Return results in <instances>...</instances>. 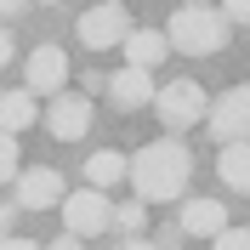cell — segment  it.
Returning <instances> with one entry per match:
<instances>
[{"instance_id": "obj_1", "label": "cell", "mask_w": 250, "mask_h": 250, "mask_svg": "<svg viewBox=\"0 0 250 250\" xmlns=\"http://www.w3.org/2000/svg\"><path fill=\"white\" fill-rule=\"evenodd\" d=\"M188 176H193V154H188V142L176 137V131L142 142L137 154H131V188H137V199H148V205L188 199Z\"/></svg>"}, {"instance_id": "obj_2", "label": "cell", "mask_w": 250, "mask_h": 250, "mask_svg": "<svg viewBox=\"0 0 250 250\" xmlns=\"http://www.w3.org/2000/svg\"><path fill=\"white\" fill-rule=\"evenodd\" d=\"M165 34H171V51H182V57H216L228 46V34H233V17L216 0L210 6H176Z\"/></svg>"}, {"instance_id": "obj_3", "label": "cell", "mask_w": 250, "mask_h": 250, "mask_svg": "<svg viewBox=\"0 0 250 250\" xmlns=\"http://www.w3.org/2000/svg\"><path fill=\"white\" fill-rule=\"evenodd\" d=\"M154 114H159V125H165V131H176V137H182V131H193V125L210 120V97H205L199 80H171V85H159Z\"/></svg>"}, {"instance_id": "obj_4", "label": "cell", "mask_w": 250, "mask_h": 250, "mask_svg": "<svg viewBox=\"0 0 250 250\" xmlns=\"http://www.w3.org/2000/svg\"><path fill=\"white\" fill-rule=\"evenodd\" d=\"M57 210H62V228H68V233H80V239L114 233V199L103 193V188H91V182L80 188V193H68Z\"/></svg>"}, {"instance_id": "obj_5", "label": "cell", "mask_w": 250, "mask_h": 250, "mask_svg": "<svg viewBox=\"0 0 250 250\" xmlns=\"http://www.w3.org/2000/svg\"><path fill=\"white\" fill-rule=\"evenodd\" d=\"M74 34L85 51H114L125 46V34H131V23H125V6L120 0H103V6H91V12L74 17Z\"/></svg>"}, {"instance_id": "obj_6", "label": "cell", "mask_w": 250, "mask_h": 250, "mask_svg": "<svg viewBox=\"0 0 250 250\" xmlns=\"http://www.w3.org/2000/svg\"><path fill=\"white\" fill-rule=\"evenodd\" d=\"M210 137L216 142H250V80L245 85H233V91H222L216 103H210Z\"/></svg>"}, {"instance_id": "obj_7", "label": "cell", "mask_w": 250, "mask_h": 250, "mask_svg": "<svg viewBox=\"0 0 250 250\" xmlns=\"http://www.w3.org/2000/svg\"><path fill=\"white\" fill-rule=\"evenodd\" d=\"M46 131L57 142H80L85 131H91V97L85 91H57L46 103Z\"/></svg>"}, {"instance_id": "obj_8", "label": "cell", "mask_w": 250, "mask_h": 250, "mask_svg": "<svg viewBox=\"0 0 250 250\" xmlns=\"http://www.w3.org/2000/svg\"><path fill=\"white\" fill-rule=\"evenodd\" d=\"M23 85H29L34 97L68 91V57H62V46H34L29 62H23Z\"/></svg>"}, {"instance_id": "obj_9", "label": "cell", "mask_w": 250, "mask_h": 250, "mask_svg": "<svg viewBox=\"0 0 250 250\" xmlns=\"http://www.w3.org/2000/svg\"><path fill=\"white\" fill-rule=\"evenodd\" d=\"M108 97L120 103V114H137V108H154V68H137V62H125V68H114L108 74Z\"/></svg>"}, {"instance_id": "obj_10", "label": "cell", "mask_w": 250, "mask_h": 250, "mask_svg": "<svg viewBox=\"0 0 250 250\" xmlns=\"http://www.w3.org/2000/svg\"><path fill=\"white\" fill-rule=\"evenodd\" d=\"M12 193H17L23 210H51V205L68 199V188H62V176L51 171V165H29V171L12 182Z\"/></svg>"}, {"instance_id": "obj_11", "label": "cell", "mask_w": 250, "mask_h": 250, "mask_svg": "<svg viewBox=\"0 0 250 250\" xmlns=\"http://www.w3.org/2000/svg\"><path fill=\"white\" fill-rule=\"evenodd\" d=\"M182 233L188 239H216L222 228H228V205L216 199V193H210V199H182Z\"/></svg>"}, {"instance_id": "obj_12", "label": "cell", "mask_w": 250, "mask_h": 250, "mask_svg": "<svg viewBox=\"0 0 250 250\" xmlns=\"http://www.w3.org/2000/svg\"><path fill=\"white\" fill-rule=\"evenodd\" d=\"M120 51H125V62H137V68H159V62L171 57V34L165 29H131Z\"/></svg>"}, {"instance_id": "obj_13", "label": "cell", "mask_w": 250, "mask_h": 250, "mask_svg": "<svg viewBox=\"0 0 250 250\" xmlns=\"http://www.w3.org/2000/svg\"><path fill=\"white\" fill-rule=\"evenodd\" d=\"M216 176H222V188H228V193H250V142H222Z\"/></svg>"}, {"instance_id": "obj_14", "label": "cell", "mask_w": 250, "mask_h": 250, "mask_svg": "<svg viewBox=\"0 0 250 250\" xmlns=\"http://www.w3.org/2000/svg\"><path fill=\"white\" fill-rule=\"evenodd\" d=\"M131 176V159L120 154V148H97V154H85V182L91 188H114Z\"/></svg>"}, {"instance_id": "obj_15", "label": "cell", "mask_w": 250, "mask_h": 250, "mask_svg": "<svg viewBox=\"0 0 250 250\" xmlns=\"http://www.w3.org/2000/svg\"><path fill=\"white\" fill-rule=\"evenodd\" d=\"M34 114H46V108H34V91H29V85H17V91L0 97V131H12V137H17V131H29V125H34Z\"/></svg>"}, {"instance_id": "obj_16", "label": "cell", "mask_w": 250, "mask_h": 250, "mask_svg": "<svg viewBox=\"0 0 250 250\" xmlns=\"http://www.w3.org/2000/svg\"><path fill=\"white\" fill-rule=\"evenodd\" d=\"M142 228H148V199H120L114 205V233H142Z\"/></svg>"}, {"instance_id": "obj_17", "label": "cell", "mask_w": 250, "mask_h": 250, "mask_svg": "<svg viewBox=\"0 0 250 250\" xmlns=\"http://www.w3.org/2000/svg\"><path fill=\"white\" fill-rule=\"evenodd\" d=\"M23 176V159H17V137L12 131H0V188L6 182H17Z\"/></svg>"}, {"instance_id": "obj_18", "label": "cell", "mask_w": 250, "mask_h": 250, "mask_svg": "<svg viewBox=\"0 0 250 250\" xmlns=\"http://www.w3.org/2000/svg\"><path fill=\"white\" fill-rule=\"evenodd\" d=\"M210 250H250V228H233V222H228V228L210 239Z\"/></svg>"}, {"instance_id": "obj_19", "label": "cell", "mask_w": 250, "mask_h": 250, "mask_svg": "<svg viewBox=\"0 0 250 250\" xmlns=\"http://www.w3.org/2000/svg\"><path fill=\"white\" fill-rule=\"evenodd\" d=\"M46 250H85V239H80V233H68V228H62L57 239H46Z\"/></svg>"}, {"instance_id": "obj_20", "label": "cell", "mask_w": 250, "mask_h": 250, "mask_svg": "<svg viewBox=\"0 0 250 250\" xmlns=\"http://www.w3.org/2000/svg\"><path fill=\"white\" fill-rule=\"evenodd\" d=\"M114 250H165V245H159V239H142V233H125Z\"/></svg>"}, {"instance_id": "obj_21", "label": "cell", "mask_w": 250, "mask_h": 250, "mask_svg": "<svg viewBox=\"0 0 250 250\" xmlns=\"http://www.w3.org/2000/svg\"><path fill=\"white\" fill-rule=\"evenodd\" d=\"M17 210H23V205H17V199H12V205H6V199H0V239H6V233H12V222H17Z\"/></svg>"}, {"instance_id": "obj_22", "label": "cell", "mask_w": 250, "mask_h": 250, "mask_svg": "<svg viewBox=\"0 0 250 250\" xmlns=\"http://www.w3.org/2000/svg\"><path fill=\"white\" fill-rule=\"evenodd\" d=\"M222 12L233 17V23H250V0H222Z\"/></svg>"}, {"instance_id": "obj_23", "label": "cell", "mask_w": 250, "mask_h": 250, "mask_svg": "<svg viewBox=\"0 0 250 250\" xmlns=\"http://www.w3.org/2000/svg\"><path fill=\"white\" fill-rule=\"evenodd\" d=\"M17 57V40H12V29H0V68Z\"/></svg>"}, {"instance_id": "obj_24", "label": "cell", "mask_w": 250, "mask_h": 250, "mask_svg": "<svg viewBox=\"0 0 250 250\" xmlns=\"http://www.w3.org/2000/svg\"><path fill=\"white\" fill-rule=\"evenodd\" d=\"M0 250H46V245H34V239H17V233H6V239H0Z\"/></svg>"}, {"instance_id": "obj_25", "label": "cell", "mask_w": 250, "mask_h": 250, "mask_svg": "<svg viewBox=\"0 0 250 250\" xmlns=\"http://www.w3.org/2000/svg\"><path fill=\"white\" fill-rule=\"evenodd\" d=\"M29 12V0H0V17H23Z\"/></svg>"}, {"instance_id": "obj_26", "label": "cell", "mask_w": 250, "mask_h": 250, "mask_svg": "<svg viewBox=\"0 0 250 250\" xmlns=\"http://www.w3.org/2000/svg\"><path fill=\"white\" fill-rule=\"evenodd\" d=\"M182 6H210V0H182Z\"/></svg>"}, {"instance_id": "obj_27", "label": "cell", "mask_w": 250, "mask_h": 250, "mask_svg": "<svg viewBox=\"0 0 250 250\" xmlns=\"http://www.w3.org/2000/svg\"><path fill=\"white\" fill-rule=\"evenodd\" d=\"M40 6H57V0H40Z\"/></svg>"}, {"instance_id": "obj_28", "label": "cell", "mask_w": 250, "mask_h": 250, "mask_svg": "<svg viewBox=\"0 0 250 250\" xmlns=\"http://www.w3.org/2000/svg\"><path fill=\"white\" fill-rule=\"evenodd\" d=\"M0 97H6V91H0Z\"/></svg>"}]
</instances>
